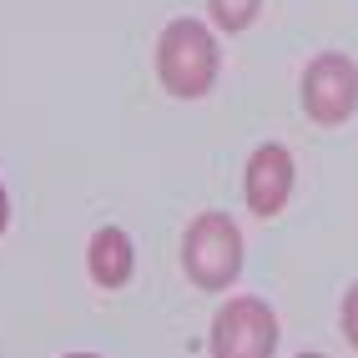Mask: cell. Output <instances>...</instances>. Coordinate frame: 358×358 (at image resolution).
Segmentation results:
<instances>
[{
  "instance_id": "obj_6",
  "label": "cell",
  "mask_w": 358,
  "mask_h": 358,
  "mask_svg": "<svg viewBox=\"0 0 358 358\" xmlns=\"http://www.w3.org/2000/svg\"><path fill=\"white\" fill-rule=\"evenodd\" d=\"M91 273H96L101 288H122V282L131 278V243H127V232L101 227L96 237H91Z\"/></svg>"
},
{
  "instance_id": "obj_1",
  "label": "cell",
  "mask_w": 358,
  "mask_h": 358,
  "mask_svg": "<svg viewBox=\"0 0 358 358\" xmlns=\"http://www.w3.org/2000/svg\"><path fill=\"white\" fill-rule=\"evenodd\" d=\"M157 76L182 101L212 91V81H217V41H212V31L202 26V20L182 15V20H172V26L162 31V41H157Z\"/></svg>"
},
{
  "instance_id": "obj_8",
  "label": "cell",
  "mask_w": 358,
  "mask_h": 358,
  "mask_svg": "<svg viewBox=\"0 0 358 358\" xmlns=\"http://www.w3.org/2000/svg\"><path fill=\"white\" fill-rule=\"evenodd\" d=\"M343 333H348V343L358 348V282H353L348 298H343Z\"/></svg>"
},
{
  "instance_id": "obj_9",
  "label": "cell",
  "mask_w": 358,
  "mask_h": 358,
  "mask_svg": "<svg viewBox=\"0 0 358 358\" xmlns=\"http://www.w3.org/2000/svg\"><path fill=\"white\" fill-rule=\"evenodd\" d=\"M6 222H10V197H6V187H0V232H6Z\"/></svg>"
},
{
  "instance_id": "obj_3",
  "label": "cell",
  "mask_w": 358,
  "mask_h": 358,
  "mask_svg": "<svg viewBox=\"0 0 358 358\" xmlns=\"http://www.w3.org/2000/svg\"><path fill=\"white\" fill-rule=\"evenodd\" d=\"M303 106L318 127H338L358 106V66L343 51H323L303 71Z\"/></svg>"
},
{
  "instance_id": "obj_7",
  "label": "cell",
  "mask_w": 358,
  "mask_h": 358,
  "mask_svg": "<svg viewBox=\"0 0 358 358\" xmlns=\"http://www.w3.org/2000/svg\"><path fill=\"white\" fill-rule=\"evenodd\" d=\"M257 10H262V0H212V15H217L222 31H248Z\"/></svg>"
},
{
  "instance_id": "obj_10",
  "label": "cell",
  "mask_w": 358,
  "mask_h": 358,
  "mask_svg": "<svg viewBox=\"0 0 358 358\" xmlns=\"http://www.w3.org/2000/svg\"><path fill=\"white\" fill-rule=\"evenodd\" d=\"M303 358H318V353H303Z\"/></svg>"
},
{
  "instance_id": "obj_5",
  "label": "cell",
  "mask_w": 358,
  "mask_h": 358,
  "mask_svg": "<svg viewBox=\"0 0 358 358\" xmlns=\"http://www.w3.org/2000/svg\"><path fill=\"white\" fill-rule=\"evenodd\" d=\"M288 192H293V157H288V147L262 141V147L252 152V162H248V207L257 212V217H273V212H282Z\"/></svg>"
},
{
  "instance_id": "obj_11",
  "label": "cell",
  "mask_w": 358,
  "mask_h": 358,
  "mask_svg": "<svg viewBox=\"0 0 358 358\" xmlns=\"http://www.w3.org/2000/svg\"><path fill=\"white\" fill-rule=\"evenodd\" d=\"M76 358H91V353H76Z\"/></svg>"
},
{
  "instance_id": "obj_4",
  "label": "cell",
  "mask_w": 358,
  "mask_h": 358,
  "mask_svg": "<svg viewBox=\"0 0 358 358\" xmlns=\"http://www.w3.org/2000/svg\"><path fill=\"white\" fill-rule=\"evenodd\" d=\"M278 318L262 298H232L212 323V358H273Z\"/></svg>"
},
{
  "instance_id": "obj_2",
  "label": "cell",
  "mask_w": 358,
  "mask_h": 358,
  "mask_svg": "<svg viewBox=\"0 0 358 358\" xmlns=\"http://www.w3.org/2000/svg\"><path fill=\"white\" fill-rule=\"evenodd\" d=\"M182 262L192 273L197 288H227L243 268V232L227 212H202L187 227V243H182Z\"/></svg>"
}]
</instances>
